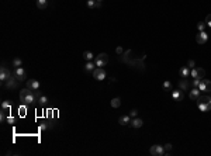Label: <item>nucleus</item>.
Returning a JSON list of instances; mask_svg holds the SVG:
<instances>
[{"label":"nucleus","instance_id":"obj_1","mask_svg":"<svg viewBox=\"0 0 211 156\" xmlns=\"http://www.w3.org/2000/svg\"><path fill=\"white\" fill-rule=\"evenodd\" d=\"M20 100L23 101L26 106H31L37 101V96H35V91L31 90V89L26 87L20 90Z\"/></svg>","mask_w":211,"mask_h":156},{"label":"nucleus","instance_id":"obj_2","mask_svg":"<svg viewBox=\"0 0 211 156\" xmlns=\"http://www.w3.org/2000/svg\"><path fill=\"white\" fill-rule=\"evenodd\" d=\"M197 101V107L200 108V111L203 113H207L211 110V96H200Z\"/></svg>","mask_w":211,"mask_h":156},{"label":"nucleus","instance_id":"obj_3","mask_svg":"<svg viewBox=\"0 0 211 156\" xmlns=\"http://www.w3.org/2000/svg\"><path fill=\"white\" fill-rule=\"evenodd\" d=\"M94 63H96L97 68H104L108 63V55L107 53H99L94 59Z\"/></svg>","mask_w":211,"mask_h":156},{"label":"nucleus","instance_id":"obj_4","mask_svg":"<svg viewBox=\"0 0 211 156\" xmlns=\"http://www.w3.org/2000/svg\"><path fill=\"white\" fill-rule=\"evenodd\" d=\"M13 76L19 80V82H24V80L27 79V72H26L21 66H20V68H14V70H13Z\"/></svg>","mask_w":211,"mask_h":156},{"label":"nucleus","instance_id":"obj_5","mask_svg":"<svg viewBox=\"0 0 211 156\" xmlns=\"http://www.w3.org/2000/svg\"><path fill=\"white\" fill-rule=\"evenodd\" d=\"M190 76L193 77V79H204V76H206V70H204L203 68H193L192 70H190Z\"/></svg>","mask_w":211,"mask_h":156},{"label":"nucleus","instance_id":"obj_6","mask_svg":"<svg viewBox=\"0 0 211 156\" xmlns=\"http://www.w3.org/2000/svg\"><path fill=\"white\" fill-rule=\"evenodd\" d=\"M149 153L152 156H163L166 152H165V148L162 145H154V146H151Z\"/></svg>","mask_w":211,"mask_h":156},{"label":"nucleus","instance_id":"obj_7","mask_svg":"<svg viewBox=\"0 0 211 156\" xmlns=\"http://www.w3.org/2000/svg\"><path fill=\"white\" fill-rule=\"evenodd\" d=\"M199 89H200V91L210 93V91H211V80L201 79V80H200V83H199Z\"/></svg>","mask_w":211,"mask_h":156},{"label":"nucleus","instance_id":"obj_8","mask_svg":"<svg viewBox=\"0 0 211 156\" xmlns=\"http://www.w3.org/2000/svg\"><path fill=\"white\" fill-rule=\"evenodd\" d=\"M92 73H93V77L96 80H104L106 76H107V75H106V70H104L103 68H96Z\"/></svg>","mask_w":211,"mask_h":156},{"label":"nucleus","instance_id":"obj_9","mask_svg":"<svg viewBox=\"0 0 211 156\" xmlns=\"http://www.w3.org/2000/svg\"><path fill=\"white\" fill-rule=\"evenodd\" d=\"M12 75H13V72H10L4 65H2V69H0V80H2L3 83L9 79V77L12 76Z\"/></svg>","mask_w":211,"mask_h":156},{"label":"nucleus","instance_id":"obj_10","mask_svg":"<svg viewBox=\"0 0 211 156\" xmlns=\"http://www.w3.org/2000/svg\"><path fill=\"white\" fill-rule=\"evenodd\" d=\"M207 39H208V34L206 32V31H200L199 34H197V37H196V42L197 44H200V45L206 44Z\"/></svg>","mask_w":211,"mask_h":156},{"label":"nucleus","instance_id":"obj_11","mask_svg":"<svg viewBox=\"0 0 211 156\" xmlns=\"http://www.w3.org/2000/svg\"><path fill=\"white\" fill-rule=\"evenodd\" d=\"M4 84H6V87H7V89H17L19 80H17V79H15V77L12 75V76H10L7 80H6V82H4Z\"/></svg>","mask_w":211,"mask_h":156},{"label":"nucleus","instance_id":"obj_12","mask_svg":"<svg viewBox=\"0 0 211 156\" xmlns=\"http://www.w3.org/2000/svg\"><path fill=\"white\" fill-rule=\"evenodd\" d=\"M27 87L31 89V90H39V87H41V83H39L37 79H30L27 80Z\"/></svg>","mask_w":211,"mask_h":156},{"label":"nucleus","instance_id":"obj_13","mask_svg":"<svg viewBox=\"0 0 211 156\" xmlns=\"http://www.w3.org/2000/svg\"><path fill=\"white\" fill-rule=\"evenodd\" d=\"M172 97H173V100L175 101H182V100L184 99V93H183V90H173L172 91Z\"/></svg>","mask_w":211,"mask_h":156},{"label":"nucleus","instance_id":"obj_14","mask_svg":"<svg viewBox=\"0 0 211 156\" xmlns=\"http://www.w3.org/2000/svg\"><path fill=\"white\" fill-rule=\"evenodd\" d=\"M179 75H180L182 79H187V77L190 76V69H189V66H183V68H180Z\"/></svg>","mask_w":211,"mask_h":156},{"label":"nucleus","instance_id":"obj_15","mask_svg":"<svg viewBox=\"0 0 211 156\" xmlns=\"http://www.w3.org/2000/svg\"><path fill=\"white\" fill-rule=\"evenodd\" d=\"M189 97L192 100H197L200 97V89L199 87H194L193 90H190V93H189Z\"/></svg>","mask_w":211,"mask_h":156},{"label":"nucleus","instance_id":"obj_16","mask_svg":"<svg viewBox=\"0 0 211 156\" xmlns=\"http://www.w3.org/2000/svg\"><path fill=\"white\" fill-rule=\"evenodd\" d=\"M87 7L89 8H100L101 7V2H97V0H87Z\"/></svg>","mask_w":211,"mask_h":156},{"label":"nucleus","instance_id":"obj_17","mask_svg":"<svg viewBox=\"0 0 211 156\" xmlns=\"http://www.w3.org/2000/svg\"><path fill=\"white\" fill-rule=\"evenodd\" d=\"M118 122L121 125H128V124H131V117L130 115H121L118 118Z\"/></svg>","mask_w":211,"mask_h":156},{"label":"nucleus","instance_id":"obj_18","mask_svg":"<svg viewBox=\"0 0 211 156\" xmlns=\"http://www.w3.org/2000/svg\"><path fill=\"white\" fill-rule=\"evenodd\" d=\"M142 124H144V121H142L141 118H135V120H132V122H131V127H132V128H141Z\"/></svg>","mask_w":211,"mask_h":156},{"label":"nucleus","instance_id":"obj_19","mask_svg":"<svg viewBox=\"0 0 211 156\" xmlns=\"http://www.w3.org/2000/svg\"><path fill=\"white\" fill-rule=\"evenodd\" d=\"M94 66H96V63H93L92 61H89L87 63H86V66H84V70H86V72H93V70H94Z\"/></svg>","mask_w":211,"mask_h":156},{"label":"nucleus","instance_id":"obj_20","mask_svg":"<svg viewBox=\"0 0 211 156\" xmlns=\"http://www.w3.org/2000/svg\"><path fill=\"white\" fill-rule=\"evenodd\" d=\"M179 87L182 89V90H187L189 89V82H187V79H182L180 82H179Z\"/></svg>","mask_w":211,"mask_h":156},{"label":"nucleus","instance_id":"obj_21","mask_svg":"<svg viewBox=\"0 0 211 156\" xmlns=\"http://www.w3.org/2000/svg\"><path fill=\"white\" fill-rule=\"evenodd\" d=\"M111 107L113 108H118L120 106H121V99H118V97H114V99L111 100Z\"/></svg>","mask_w":211,"mask_h":156},{"label":"nucleus","instance_id":"obj_22","mask_svg":"<svg viewBox=\"0 0 211 156\" xmlns=\"http://www.w3.org/2000/svg\"><path fill=\"white\" fill-rule=\"evenodd\" d=\"M48 6V0H37V7L38 8H45Z\"/></svg>","mask_w":211,"mask_h":156},{"label":"nucleus","instance_id":"obj_23","mask_svg":"<svg viewBox=\"0 0 211 156\" xmlns=\"http://www.w3.org/2000/svg\"><path fill=\"white\" fill-rule=\"evenodd\" d=\"M83 58L89 62V61H92L93 58H94V55H93V53L90 52V51H84V52H83Z\"/></svg>","mask_w":211,"mask_h":156},{"label":"nucleus","instance_id":"obj_24","mask_svg":"<svg viewBox=\"0 0 211 156\" xmlns=\"http://www.w3.org/2000/svg\"><path fill=\"white\" fill-rule=\"evenodd\" d=\"M37 101H38L39 106H45V104L48 103V97H46V96H39Z\"/></svg>","mask_w":211,"mask_h":156},{"label":"nucleus","instance_id":"obj_25","mask_svg":"<svg viewBox=\"0 0 211 156\" xmlns=\"http://www.w3.org/2000/svg\"><path fill=\"white\" fill-rule=\"evenodd\" d=\"M21 65H23V61H21L20 58H15V59H13V66H14V68H20Z\"/></svg>","mask_w":211,"mask_h":156},{"label":"nucleus","instance_id":"obj_26","mask_svg":"<svg viewBox=\"0 0 211 156\" xmlns=\"http://www.w3.org/2000/svg\"><path fill=\"white\" fill-rule=\"evenodd\" d=\"M206 27H207V24H206V21H200L199 24H197V28H199V31H204L206 30Z\"/></svg>","mask_w":211,"mask_h":156},{"label":"nucleus","instance_id":"obj_27","mask_svg":"<svg viewBox=\"0 0 211 156\" xmlns=\"http://www.w3.org/2000/svg\"><path fill=\"white\" fill-rule=\"evenodd\" d=\"M162 86H163V89H165V90H172V83H170V82H168V80H166V82H163V84H162Z\"/></svg>","mask_w":211,"mask_h":156},{"label":"nucleus","instance_id":"obj_28","mask_svg":"<svg viewBox=\"0 0 211 156\" xmlns=\"http://www.w3.org/2000/svg\"><path fill=\"white\" fill-rule=\"evenodd\" d=\"M6 121H7V124H14V122H15V117H12V115H9Z\"/></svg>","mask_w":211,"mask_h":156},{"label":"nucleus","instance_id":"obj_29","mask_svg":"<svg viewBox=\"0 0 211 156\" xmlns=\"http://www.w3.org/2000/svg\"><path fill=\"white\" fill-rule=\"evenodd\" d=\"M206 24H207V25L211 28V14H208L207 17H206Z\"/></svg>","mask_w":211,"mask_h":156},{"label":"nucleus","instance_id":"obj_30","mask_svg":"<svg viewBox=\"0 0 211 156\" xmlns=\"http://www.w3.org/2000/svg\"><path fill=\"white\" fill-rule=\"evenodd\" d=\"M163 148H165V152L168 153V152H170V151H172V145H170V144H166Z\"/></svg>","mask_w":211,"mask_h":156},{"label":"nucleus","instance_id":"obj_31","mask_svg":"<svg viewBox=\"0 0 211 156\" xmlns=\"http://www.w3.org/2000/svg\"><path fill=\"white\" fill-rule=\"evenodd\" d=\"M199 83H200V79H193V82H192L193 87H199Z\"/></svg>","mask_w":211,"mask_h":156},{"label":"nucleus","instance_id":"obj_32","mask_svg":"<svg viewBox=\"0 0 211 156\" xmlns=\"http://www.w3.org/2000/svg\"><path fill=\"white\" fill-rule=\"evenodd\" d=\"M187 66H189V68H194V66H196V62H194V61H193V59H190V61H189V63H187Z\"/></svg>","mask_w":211,"mask_h":156},{"label":"nucleus","instance_id":"obj_33","mask_svg":"<svg viewBox=\"0 0 211 156\" xmlns=\"http://www.w3.org/2000/svg\"><path fill=\"white\" fill-rule=\"evenodd\" d=\"M137 114H138V113H137V110H131L130 111V117H132V118L137 117Z\"/></svg>","mask_w":211,"mask_h":156},{"label":"nucleus","instance_id":"obj_34","mask_svg":"<svg viewBox=\"0 0 211 156\" xmlns=\"http://www.w3.org/2000/svg\"><path fill=\"white\" fill-rule=\"evenodd\" d=\"M115 52L118 53V55H121V53H123V48H121V46H118V48L115 49Z\"/></svg>","mask_w":211,"mask_h":156},{"label":"nucleus","instance_id":"obj_35","mask_svg":"<svg viewBox=\"0 0 211 156\" xmlns=\"http://www.w3.org/2000/svg\"><path fill=\"white\" fill-rule=\"evenodd\" d=\"M97 2H101V0H97Z\"/></svg>","mask_w":211,"mask_h":156}]
</instances>
